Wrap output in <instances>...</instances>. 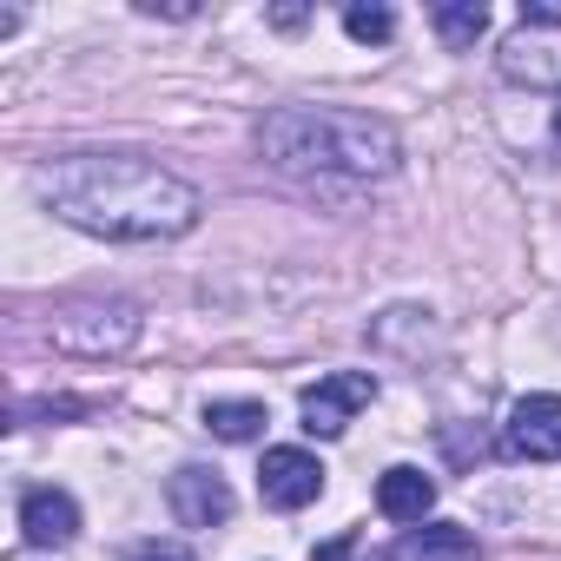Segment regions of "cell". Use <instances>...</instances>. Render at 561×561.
I'll return each mask as SVG.
<instances>
[{
    "mask_svg": "<svg viewBox=\"0 0 561 561\" xmlns=\"http://www.w3.org/2000/svg\"><path fill=\"white\" fill-rule=\"evenodd\" d=\"M257 152L285 179H383L403 146L383 119L344 106H277L257 119Z\"/></svg>",
    "mask_w": 561,
    "mask_h": 561,
    "instance_id": "7a4b0ae2",
    "label": "cell"
},
{
    "mask_svg": "<svg viewBox=\"0 0 561 561\" xmlns=\"http://www.w3.org/2000/svg\"><path fill=\"white\" fill-rule=\"evenodd\" d=\"M554 139H561V106H554Z\"/></svg>",
    "mask_w": 561,
    "mask_h": 561,
    "instance_id": "e0dca14e",
    "label": "cell"
},
{
    "mask_svg": "<svg viewBox=\"0 0 561 561\" xmlns=\"http://www.w3.org/2000/svg\"><path fill=\"white\" fill-rule=\"evenodd\" d=\"M133 561H198V554H185V548H172V541H146Z\"/></svg>",
    "mask_w": 561,
    "mask_h": 561,
    "instance_id": "2e32d148",
    "label": "cell"
},
{
    "mask_svg": "<svg viewBox=\"0 0 561 561\" xmlns=\"http://www.w3.org/2000/svg\"><path fill=\"white\" fill-rule=\"evenodd\" d=\"M257 495L271 508H311L324 495V462L311 449H264L257 462Z\"/></svg>",
    "mask_w": 561,
    "mask_h": 561,
    "instance_id": "52a82bcc",
    "label": "cell"
},
{
    "mask_svg": "<svg viewBox=\"0 0 561 561\" xmlns=\"http://www.w3.org/2000/svg\"><path fill=\"white\" fill-rule=\"evenodd\" d=\"M430 27L443 34V47H476L489 34V8H476V0H462V8H430Z\"/></svg>",
    "mask_w": 561,
    "mask_h": 561,
    "instance_id": "4fadbf2b",
    "label": "cell"
},
{
    "mask_svg": "<svg viewBox=\"0 0 561 561\" xmlns=\"http://www.w3.org/2000/svg\"><path fill=\"white\" fill-rule=\"evenodd\" d=\"M34 192L47 198L54 218L113 238V244H165L185 238L205 211L198 185L179 172L139 159V152H67L34 172Z\"/></svg>",
    "mask_w": 561,
    "mask_h": 561,
    "instance_id": "6da1fadb",
    "label": "cell"
},
{
    "mask_svg": "<svg viewBox=\"0 0 561 561\" xmlns=\"http://www.w3.org/2000/svg\"><path fill=\"white\" fill-rule=\"evenodd\" d=\"M264 403H205V430L218 436V443H251V436H264Z\"/></svg>",
    "mask_w": 561,
    "mask_h": 561,
    "instance_id": "7c38bea8",
    "label": "cell"
},
{
    "mask_svg": "<svg viewBox=\"0 0 561 561\" xmlns=\"http://www.w3.org/2000/svg\"><path fill=\"white\" fill-rule=\"evenodd\" d=\"M502 449L515 462H561V397H548V390L522 397L502 423Z\"/></svg>",
    "mask_w": 561,
    "mask_h": 561,
    "instance_id": "8992f818",
    "label": "cell"
},
{
    "mask_svg": "<svg viewBox=\"0 0 561 561\" xmlns=\"http://www.w3.org/2000/svg\"><path fill=\"white\" fill-rule=\"evenodd\" d=\"M351 554H357V535H337V541L311 548V561H351Z\"/></svg>",
    "mask_w": 561,
    "mask_h": 561,
    "instance_id": "9a60e30c",
    "label": "cell"
},
{
    "mask_svg": "<svg viewBox=\"0 0 561 561\" xmlns=\"http://www.w3.org/2000/svg\"><path fill=\"white\" fill-rule=\"evenodd\" d=\"M47 337L67 357H119L139 344V311L126 298H73L47 318Z\"/></svg>",
    "mask_w": 561,
    "mask_h": 561,
    "instance_id": "3957f363",
    "label": "cell"
},
{
    "mask_svg": "<svg viewBox=\"0 0 561 561\" xmlns=\"http://www.w3.org/2000/svg\"><path fill=\"white\" fill-rule=\"evenodd\" d=\"M502 73L515 87H561V0H528L502 41Z\"/></svg>",
    "mask_w": 561,
    "mask_h": 561,
    "instance_id": "277c9868",
    "label": "cell"
},
{
    "mask_svg": "<svg viewBox=\"0 0 561 561\" xmlns=\"http://www.w3.org/2000/svg\"><path fill=\"white\" fill-rule=\"evenodd\" d=\"M80 535V502L67 489H27L21 495V541L27 548H67Z\"/></svg>",
    "mask_w": 561,
    "mask_h": 561,
    "instance_id": "9c48e42d",
    "label": "cell"
},
{
    "mask_svg": "<svg viewBox=\"0 0 561 561\" xmlns=\"http://www.w3.org/2000/svg\"><path fill=\"white\" fill-rule=\"evenodd\" d=\"M344 34L364 41V47H383L397 34V14L390 8H364V0H357V8H344Z\"/></svg>",
    "mask_w": 561,
    "mask_h": 561,
    "instance_id": "5bb4252c",
    "label": "cell"
},
{
    "mask_svg": "<svg viewBox=\"0 0 561 561\" xmlns=\"http://www.w3.org/2000/svg\"><path fill=\"white\" fill-rule=\"evenodd\" d=\"M377 508H383L390 522H423V515L436 508V482H430L423 469L397 462V469H383V476H377Z\"/></svg>",
    "mask_w": 561,
    "mask_h": 561,
    "instance_id": "30bf717a",
    "label": "cell"
},
{
    "mask_svg": "<svg viewBox=\"0 0 561 561\" xmlns=\"http://www.w3.org/2000/svg\"><path fill=\"white\" fill-rule=\"evenodd\" d=\"M377 397V377L370 370H331V377H318L305 397H298V410H305V430L311 436H344L351 423H357V410Z\"/></svg>",
    "mask_w": 561,
    "mask_h": 561,
    "instance_id": "5b68a950",
    "label": "cell"
},
{
    "mask_svg": "<svg viewBox=\"0 0 561 561\" xmlns=\"http://www.w3.org/2000/svg\"><path fill=\"white\" fill-rule=\"evenodd\" d=\"M165 495H172V515H179L185 528H218V522H231V482H225L218 469H205V462H185Z\"/></svg>",
    "mask_w": 561,
    "mask_h": 561,
    "instance_id": "ba28073f",
    "label": "cell"
},
{
    "mask_svg": "<svg viewBox=\"0 0 561 561\" xmlns=\"http://www.w3.org/2000/svg\"><path fill=\"white\" fill-rule=\"evenodd\" d=\"M403 561H482V548H476V535L456 528V522H423V528H410Z\"/></svg>",
    "mask_w": 561,
    "mask_h": 561,
    "instance_id": "8fae6325",
    "label": "cell"
}]
</instances>
